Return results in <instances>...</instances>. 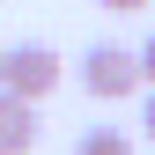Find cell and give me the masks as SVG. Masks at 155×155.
<instances>
[{"instance_id": "cell-7", "label": "cell", "mask_w": 155, "mask_h": 155, "mask_svg": "<svg viewBox=\"0 0 155 155\" xmlns=\"http://www.w3.org/2000/svg\"><path fill=\"white\" fill-rule=\"evenodd\" d=\"M140 126H148V140H155V89H148V118H140Z\"/></svg>"}, {"instance_id": "cell-4", "label": "cell", "mask_w": 155, "mask_h": 155, "mask_svg": "<svg viewBox=\"0 0 155 155\" xmlns=\"http://www.w3.org/2000/svg\"><path fill=\"white\" fill-rule=\"evenodd\" d=\"M74 155H133V133H118V126H81V133H74Z\"/></svg>"}, {"instance_id": "cell-3", "label": "cell", "mask_w": 155, "mask_h": 155, "mask_svg": "<svg viewBox=\"0 0 155 155\" xmlns=\"http://www.w3.org/2000/svg\"><path fill=\"white\" fill-rule=\"evenodd\" d=\"M37 133H45V126H37V104H22V96L0 89V155H30Z\"/></svg>"}, {"instance_id": "cell-1", "label": "cell", "mask_w": 155, "mask_h": 155, "mask_svg": "<svg viewBox=\"0 0 155 155\" xmlns=\"http://www.w3.org/2000/svg\"><path fill=\"white\" fill-rule=\"evenodd\" d=\"M59 81H67V59H59L52 45H37V37H22V45H0V89H8V96L45 104Z\"/></svg>"}, {"instance_id": "cell-5", "label": "cell", "mask_w": 155, "mask_h": 155, "mask_svg": "<svg viewBox=\"0 0 155 155\" xmlns=\"http://www.w3.org/2000/svg\"><path fill=\"white\" fill-rule=\"evenodd\" d=\"M133 59H140V89H155V30H148V45L133 52Z\"/></svg>"}, {"instance_id": "cell-2", "label": "cell", "mask_w": 155, "mask_h": 155, "mask_svg": "<svg viewBox=\"0 0 155 155\" xmlns=\"http://www.w3.org/2000/svg\"><path fill=\"white\" fill-rule=\"evenodd\" d=\"M81 89L96 104H126V96H140V59H133V45H89L81 52Z\"/></svg>"}, {"instance_id": "cell-6", "label": "cell", "mask_w": 155, "mask_h": 155, "mask_svg": "<svg viewBox=\"0 0 155 155\" xmlns=\"http://www.w3.org/2000/svg\"><path fill=\"white\" fill-rule=\"evenodd\" d=\"M104 8H111V15H140L148 0H104Z\"/></svg>"}]
</instances>
